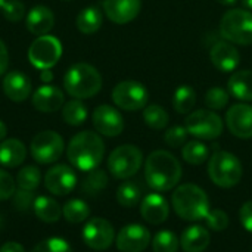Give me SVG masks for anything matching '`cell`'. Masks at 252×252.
<instances>
[{
    "mask_svg": "<svg viewBox=\"0 0 252 252\" xmlns=\"http://www.w3.org/2000/svg\"><path fill=\"white\" fill-rule=\"evenodd\" d=\"M220 4H223V6H233V4H236L238 3V0H217Z\"/></svg>",
    "mask_w": 252,
    "mask_h": 252,
    "instance_id": "681fc988",
    "label": "cell"
},
{
    "mask_svg": "<svg viewBox=\"0 0 252 252\" xmlns=\"http://www.w3.org/2000/svg\"><path fill=\"white\" fill-rule=\"evenodd\" d=\"M208 229L214 232H223L229 226V216L223 210H210L208 216L205 217Z\"/></svg>",
    "mask_w": 252,
    "mask_h": 252,
    "instance_id": "60d3db41",
    "label": "cell"
},
{
    "mask_svg": "<svg viewBox=\"0 0 252 252\" xmlns=\"http://www.w3.org/2000/svg\"><path fill=\"white\" fill-rule=\"evenodd\" d=\"M182 164L168 151H154L146 158L145 179L149 188L157 192L174 189L182 179Z\"/></svg>",
    "mask_w": 252,
    "mask_h": 252,
    "instance_id": "6da1fadb",
    "label": "cell"
},
{
    "mask_svg": "<svg viewBox=\"0 0 252 252\" xmlns=\"http://www.w3.org/2000/svg\"><path fill=\"white\" fill-rule=\"evenodd\" d=\"M226 124L230 133L239 139H252V105L235 103L226 112Z\"/></svg>",
    "mask_w": 252,
    "mask_h": 252,
    "instance_id": "9a60e30c",
    "label": "cell"
},
{
    "mask_svg": "<svg viewBox=\"0 0 252 252\" xmlns=\"http://www.w3.org/2000/svg\"><path fill=\"white\" fill-rule=\"evenodd\" d=\"M0 252H25V250L18 242H6V244L1 245Z\"/></svg>",
    "mask_w": 252,
    "mask_h": 252,
    "instance_id": "bcb514c9",
    "label": "cell"
},
{
    "mask_svg": "<svg viewBox=\"0 0 252 252\" xmlns=\"http://www.w3.org/2000/svg\"><path fill=\"white\" fill-rule=\"evenodd\" d=\"M15 192H16V182L7 171L0 168V201L10 199Z\"/></svg>",
    "mask_w": 252,
    "mask_h": 252,
    "instance_id": "b9f144b4",
    "label": "cell"
},
{
    "mask_svg": "<svg viewBox=\"0 0 252 252\" xmlns=\"http://www.w3.org/2000/svg\"><path fill=\"white\" fill-rule=\"evenodd\" d=\"M242 164L236 155L226 151L213 154L208 162V176L219 188H235L242 179Z\"/></svg>",
    "mask_w": 252,
    "mask_h": 252,
    "instance_id": "5b68a950",
    "label": "cell"
},
{
    "mask_svg": "<svg viewBox=\"0 0 252 252\" xmlns=\"http://www.w3.org/2000/svg\"><path fill=\"white\" fill-rule=\"evenodd\" d=\"M196 103V93L190 86H180L173 96V108L177 114H189Z\"/></svg>",
    "mask_w": 252,
    "mask_h": 252,
    "instance_id": "1f68e13d",
    "label": "cell"
},
{
    "mask_svg": "<svg viewBox=\"0 0 252 252\" xmlns=\"http://www.w3.org/2000/svg\"><path fill=\"white\" fill-rule=\"evenodd\" d=\"M31 252H72L69 244L62 238H49L38 242Z\"/></svg>",
    "mask_w": 252,
    "mask_h": 252,
    "instance_id": "74e56055",
    "label": "cell"
},
{
    "mask_svg": "<svg viewBox=\"0 0 252 252\" xmlns=\"http://www.w3.org/2000/svg\"><path fill=\"white\" fill-rule=\"evenodd\" d=\"M63 1H69V0H63Z\"/></svg>",
    "mask_w": 252,
    "mask_h": 252,
    "instance_id": "db71d44e",
    "label": "cell"
},
{
    "mask_svg": "<svg viewBox=\"0 0 252 252\" xmlns=\"http://www.w3.org/2000/svg\"><path fill=\"white\" fill-rule=\"evenodd\" d=\"M32 210L37 219L44 223H56L62 214L61 205L49 196H37L34 199Z\"/></svg>",
    "mask_w": 252,
    "mask_h": 252,
    "instance_id": "484cf974",
    "label": "cell"
},
{
    "mask_svg": "<svg viewBox=\"0 0 252 252\" xmlns=\"http://www.w3.org/2000/svg\"><path fill=\"white\" fill-rule=\"evenodd\" d=\"M151 244V233L142 224H128L117 235V248L121 252H142Z\"/></svg>",
    "mask_w": 252,
    "mask_h": 252,
    "instance_id": "5bb4252c",
    "label": "cell"
},
{
    "mask_svg": "<svg viewBox=\"0 0 252 252\" xmlns=\"http://www.w3.org/2000/svg\"><path fill=\"white\" fill-rule=\"evenodd\" d=\"M6 134H7V127H6V124L0 120V142L4 140Z\"/></svg>",
    "mask_w": 252,
    "mask_h": 252,
    "instance_id": "c3c4849f",
    "label": "cell"
},
{
    "mask_svg": "<svg viewBox=\"0 0 252 252\" xmlns=\"http://www.w3.org/2000/svg\"><path fill=\"white\" fill-rule=\"evenodd\" d=\"M41 182V173L37 167L34 165H27L24 168L19 170L18 176H16V186L18 189H24V190H35L38 188Z\"/></svg>",
    "mask_w": 252,
    "mask_h": 252,
    "instance_id": "e575fe53",
    "label": "cell"
},
{
    "mask_svg": "<svg viewBox=\"0 0 252 252\" xmlns=\"http://www.w3.org/2000/svg\"><path fill=\"white\" fill-rule=\"evenodd\" d=\"M62 56V44L53 35H38L28 49V59L31 65L38 69H50Z\"/></svg>",
    "mask_w": 252,
    "mask_h": 252,
    "instance_id": "9c48e42d",
    "label": "cell"
},
{
    "mask_svg": "<svg viewBox=\"0 0 252 252\" xmlns=\"http://www.w3.org/2000/svg\"><path fill=\"white\" fill-rule=\"evenodd\" d=\"M52 78H53V74H52L49 69H43V71H41V80H43V81L49 83V81H52Z\"/></svg>",
    "mask_w": 252,
    "mask_h": 252,
    "instance_id": "7dc6e473",
    "label": "cell"
},
{
    "mask_svg": "<svg viewBox=\"0 0 252 252\" xmlns=\"http://www.w3.org/2000/svg\"><path fill=\"white\" fill-rule=\"evenodd\" d=\"M63 87L66 93L75 99H89L100 92L102 75L93 65L80 62L66 71L63 77Z\"/></svg>",
    "mask_w": 252,
    "mask_h": 252,
    "instance_id": "277c9868",
    "label": "cell"
},
{
    "mask_svg": "<svg viewBox=\"0 0 252 252\" xmlns=\"http://www.w3.org/2000/svg\"><path fill=\"white\" fill-rule=\"evenodd\" d=\"M62 118L66 124L78 127L87 120V108L80 99L69 100L62 106Z\"/></svg>",
    "mask_w": 252,
    "mask_h": 252,
    "instance_id": "4dcf8cb0",
    "label": "cell"
},
{
    "mask_svg": "<svg viewBox=\"0 0 252 252\" xmlns=\"http://www.w3.org/2000/svg\"><path fill=\"white\" fill-rule=\"evenodd\" d=\"M63 139L52 130L40 131L34 136L30 145V152L38 164H53L63 154Z\"/></svg>",
    "mask_w": 252,
    "mask_h": 252,
    "instance_id": "30bf717a",
    "label": "cell"
},
{
    "mask_svg": "<svg viewBox=\"0 0 252 252\" xmlns=\"http://www.w3.org/2000/svg\"><path fill=\"white\" fill-rule=\"evenodd\" d=\"M140 214L143 220L149 224H161L168 219L170 205L162 195L149 193L142 199L140 204Z\"/></svg>",
    "mask_w": 252,
    "mask_h": 252,
    "instance_id": "d6986e66",
    "label": "cell"
},
{
    "mask_svg": "<svg viewBox=\"0 0 252 252\" xmlns=\"http://www.w3.org/2000/svg\"><path fill=\"white\" fill-rule=\"evenodd\" d=\"M143 164V154L134 145H121L115 148L108 158L109 173L120 180L133 177Z\"/></svg>",
    "mask_w": 252,
    "mask_h": 252,
    "instance_id": "52a82bcc",
    "label": "cell"
},
{
    "mask_svg": "<svg viewBox=\"0 0 252 252\" xmlns=\"http://www.w3.org/2000/svg\"><path fill=\"white\" fill-rule=\"evenodd\" d=\"M210 58L213 65L221 72H235L241 63V53L233 43L223 40L211 47Z\"/></svg>",
    "mask_w": 252,
    "mask_h": 252,
    "instance_id": "e0dca14e",
    "label": "cell"
},
{
    "mask_svg": "<svg viewBox=\"0 0 252 252\" xmlns=\"http://www.w3.org/2000/svg\"><path fill=\"white\" fill-rule=\"evenodd\" d=\"M185 127L189 134L198 140H214L223 133V120L219 114L210 109H198L188 115Z\"/></svg>",
    "mask_w": 252,
    "mask_h": 252,
    "instance_id": "ba28073f",
    "label": "cell"
},
{
    "mask_svg": "<svg viewBox=\"0 0 252 252\" xmlns=\"http://www.w3.org/2000/svg\"><path fill=\"white\" fill-rule=\"evenodd\" d=\"M6 0H0V9H1V6H3V3H4Z\"/></svg>",
    "mask_w": 252,
    "mask_h": 252,
    "instance_id": "f5cc1de1",
    "label": "cell"
},
{
    "mask_svg": "<svg viewBox=\"0 0 252 252\" xmlns=\"http://www.w3.org/2000/svg\"><path fill=\"white\" fill-rule=\"evenodd\" d=\"M229 93L244 102H252V71H235L229 78Z\"/></svg>",
    "mask_w": 252,
    "mask_h": 252,
    "instance_id": "d4e9b609",
    "label": "cell"
},
{
    "mask_svg": "<svg viewBox=\"0 0 252 252\" xmlns=\"http://www.w3.org/2000/svg\"><path fill=\"white\" fill-rule=\"evenodd\" d=\"M142 9V0H103V12L114 24L131 22Z\"/></svg>",
    "mask_w": 252,
    "mask_h": 252,
    "instance_id": "ac0fdd59",
    "label": "cell"
},
{
    "mask_svg": "<svg viewBox=\"0 0 252 252\" xmlns=\"http://www.w3.org/2000/svg\"><path fill=\"white\" fill-rule=\"evenodd\" d=\"M239 221L242 224V227L252 233V201L245 202L241 210H239Z\"/></svg>",
    "mask_w": 252,
    "mask_h": 252,
    "instance_id": "ee69618b",
    "label": "cell"
},
{
    "mask_svg": "<svg viewBox=\"0 0 252 252\" xmlns=\"http://www.w3.org/2000/svg\"><path fill=\"white\" fill-rule=\"evenodd\" d=\"M1 227H3V217L0 216V229H1Z\"/></svg>",
    "mask_w": 252,
    "mask_h": 252,
    "instance_id": "816d5d0a",
    "label": "cell"
},
{
    "mask_svg": "<svg viewBox=\"0 0 252 252\" xmlns=\"http://www.w3.org/2000/svg\"><path fill=\"white\" fill-rule=\"evenodd\" d=\"M102 21H103L102 12L96 6H90L78 13L75 24L78 31H81L83 34H93L102 27Z\"/></svg>",
    "mask_w": 252,
    "mask_h": 252,
    "instance_id": "4316f807",
    "label": "cell"
},
{
    "mask_svg": "<svg viewBox=\"0 0 252 252\" xmlns=\"http://www.w3.org/2000/svg\"><path fill=\"white\" fill-rule=\"evenodd\" d=\"M108 185V176L103 170L94 168L92 171H89V174L84 177V180L81 182V190L84 195L93 198L102 193V190L106 188Z\"/></svg>",
    "mask_w": 252,
    "mask_h": 252,
    "instance_id": "83f0119b",
    "label": "cell"
},
{
    "mask_svg": "<svg viewBox=\"0 0 252 252\" xmlns=\"http://www.w3.org/2000/svg\"><path fill=\"white\" fill-rule=\"evenodd\" d=\"M188 130L183 126H174L170 127L165 134H164V140L170 148H182L185 146V143L188 142Z\"/></svg>",
    "mask_w": 252,
    "mask_h": 252,
    "instance_id": "f35d334b",
    "label": "cell"
},
{
    "mask_svg": "<svg viewBox=\"0 0 252 252\" xmlns=\"http://www.w3.org/2000/svg\"><path fill=\"white\" fill-rule=\"evenodd\" d=\"M210 151L208 146L205 143H202L201 140H192V142H186L185 146L182 148V157L188 164L192 165H201L208 159Z\"/></svg>",
    "mask_w": 252,
    "mask_h": 252,
    "instance_id": "f1b7e54d",
    "label": "cell"
},
{
    "mask_svg": "<svg viewBox=\"0 0 252 252\" xmlns=\"http://www.w3.org/2000/svg\"><path fill=\"white\" fill-rule=\"evenodd\" d=\"M171 205L176 214L186 221L205 220L210 213V201L205 190L193 183L176 188L171 196Z\"/></svg>",
    "mask_w": 252,
    "mask_h": 252,
    "instance_id": "3957f363",
    "label": "cell"
},
{
    "mask_svg": "<svg viewBox=\"0 0 252 252\" xmlns=\"http://www.w3.org/2000/svg\"><path fill=\"white\" fill-rule=\"evenodd\" d=\"M93 126L97 133L106 137H115L124 130L123 115L109 105H100L93 111Z\"/></svg>",
    "mask_w": 252,
    "mask_h": 252,
    "instance_id": "2e32d148",
    "label": "cell"
},
{
    "mask_svg": "<svg viewBox=\"0 0 252 252\" xmlns=\"http://www.w3.org/2000/svg\"><path fill=\"white\" fill-rule=\"evenodd\" d=\"M229 103V92L221 87H211L205 93V105L210 109H223Z\"/></svg>",
    "mask_w": 252,
    "mask_h": 252,
    "instance_id": "8d00e7d4",
    "label": "cell"
},
{
    "mask_svg": "<svg viewBox=\"0 0 252 252\" xmlns=\"http://www.w3.org/2000/svg\"><path fill=\"white\" fill-rule=\"evenodd\" d=\"M62 214L66 219V221L77 224V223H83L89 219L90 208L83 199H71L63 205Z\"/></svg>",
    "mask_w": 252,
    "mask_h": 252,
    "instance_id": "d6a6232c",
    "label": "cell"
},
{
    "mask_svg": "<svg viewBox=\"0 0 252 252\" xmlns=\"http://www.w3.org/2000/svg\"><path fill=\"white\" fill-rule=\"evenodd\" d=\"M3 16L10 22H18L25 15V6L19 0H6L1 6Z\"/></svg>",
    "mask_w": 252,
    "mask_h": 252,
    "instance_id": "ab89813d",
    "label": "cell"
},
{
    "mask_svg": "<svg viewBox=\"0 0 252 252\" xmlns=\"http://www.w3.org/2000/svg\"><path fill=\"white\" fill-rule=\"evenodd\" d=\"M105 155V143L102 137L94 131L77 133L66 149L69 162L81 171H92L97 168Z\"/></svg>",
    "mask_w": 252,
    "mask_h": 252,
    "instance_id": "7a4b0ae2",
    "label": "cell"
},
{
    "mask_svg": "<svg viewBox=\"0 0 252 252\" xmlns=\"http://www.w3.org/2000/svg\"><path fill=\"white\" fill-rule=\"evenodd\" d=\"M3 92L6 97H9L13 102H22L25 100L32 90L31 80L28 75H25L21 71H10L3 78Z\"/></svg>",
    "mask_w": 252,
    "mask_h": 252,
    "instance_id": "ffe728a7",
    "label": "cell"
},
{
    "mask_svg": "<svg viewBox=\"0 0 252 252\" xmlns=\"http://www.w3.org/2000/svg\"><path fill=\"white\" fill-rule=\"evenodd\" d=\"M142 199V188L136 182H124L117 190V201L124 208L136 207Z\"/></svg>",
    "mask_w": 252,
    "mask_h": 252,
    "instance_id": "f546056e",
    "label": "cell"
},
{
    "mask_svg": "<svg viewBox=\"0 0 252 252\" xmlns=\"http://www.w3.org/2000/svg\"><path fill=\"white\" fill-rule=\"evenodd\" d=\"M114 238L115 232L112 224L102 217L90 219L83 229V241L89 248L94 251L108 250L112 245Z\"/></svg>",
    "mask_w": 252,
    "mask_h": 252,
    "instance_id": "7c38bea8",
    "label": "cell"
},
{
    "mask_svg": "<svg viewBox=\"0 0 252 252\" xmlns=\"http://www.w3.org/2000/svg\"><path fill=\"white\" fill-rule=\"evenodd\" d=\"M143 120L152 130H164L168 126V114L161 105H149L143 109Z\"/></svg>",
    "mask_w": 252,
    "mask_h": 252,
    "instance_id": "836d02e7",
    "label": "cell"
},
{
    "mask_svg": "<svg viewBox=\"0 0 252 252\" xmlns=\"http://www.w3.org/2000/svg\"><path fill=\"white\" fill-rule=\"evenodd\" d=\"M148 89L134 80H126L118 83L112 90L114 103L124 111H139L148 103Z\"/></svg>",
    "mask_w": 252,
    "mask_h": 252,
    "instance_id": "8fae6325",
    "label": "cell"
},
{
    "mask_svg": "<svg viewBox=\"0 0 252 252\" xmlns=\"http://www.w3.org/2000/svg\"><path fill=\"white\" fill-rule=\"evenodd\" d=\"M55 25V15L46 6H35L27 15V28L34 35H46Z\"/></svg>",
    "mask_w": 252,
    "mask_h": 252,
    "instance_id": "7402d4cb",
    "label": "cell"
},
{
    "mask_svg": "<svg viewBox=\"0 0 252 252\" xmlns=\"http://www.w3.org/2000/svg\"><path fill=\"white\" fill-rule=\"evenodd\" d=\"M34 195L30 190H24V189H18L13 193V204L16 207V210L19 211H27L30 207H32L34 204Z\"/></svg>",
    "mask_w": 252,
    "mask_h": 252,
    "instance_id": "7bdbcfd3",
    "label": "cell"
},
{
    "mask_svg": "<svg viewBox=\"0 0 252 252\" xmlns=\"http://www.w3.org/2000/svg\"><path fill=\"white\" fill-rule=\"evenodd\" d=\"M7 65H9V52L6 44L0 40V75H3L7 71Z\"/></svg>",
    "mask_w": 252,
    "mask_h": 252,
    "instance_id": "f6af8a7d",
    "label": "cell"
},
{
    "mask_svg": "<svg viewBox=\"0 0 252 252\" xmlns=\"http://www.w3.org/2000/svg\"><path fill=\"white\" fill-rule=\"evenodd\" d=\"M211 236L204 226H189L180 238V245L185 252H204L210 245Z\"/></svg>",
    "mask_w": 252,
    "mask_h": 252,
    "instance_id": "603a6c76",
    "label": "cell"
},
{
    "mask_svg": "<svg viewBox=\"0 0 252 252\" xmlns=\"http://www.w3.org/2000/svg\"><path fill=\"white\" fill-rule=\"evenodd\" d=\"M242 4L245 6V9L252 10V0H242Z\"/></svg>",
    "mask_w": 252,
    "mask_h": 252,
    "instance_id": "f907efd6",
    "label": "cell"
},
{
    "mask_svg": "<svg viewBox=\"0 0 252 252\" xmlns=\"http://www.w3.org/2000/svg\"><path fill=\"white\" fill-rule=\"evenodd\" d=\"M27 158V148L18 139H4L0 142V165L15 168Z\"/></svg>",
    "mask_w": 252,
    "mask_h": 252,
    "instance_id": "cb8c5ba5",
    "label": "cell"
},
{
    "mask_svg": "<svg viewBox=\"0 0 252 252\" xmlns=\"http://www.w3.org/2000/svg\"><path fill=\"white\" fill-rule=\"evenodd\" d=\"M63 93L55 86H41L32 94V106L40 112H55L63 106Z\"/></svg>",
    "mask_w": 252,
    "mask_h": 252,
    "instance_id": "44dd1931",
    "label": "cell"
},
{
    "mask_svg": "<svg viewBox=\"0 0 252 252\" xmlns=\"http://www.w3.org/2000/svg\"><path fill=\"white\" fill-rule=\"evenodd\" d=\"M220 34L224 40L250 46L252 44V12L248 9H230L220 21Z\"/></svg>",
    "mask_w": 252,
    "mask_h": 252,
    "instance_id": "8992f818",
    "label": "cell"
},
{
    "mask_svg": "<svg viewBox=\"0 0 252 252\" xmlns=\"http://www.w3.org/2000/svg\"><path fill=\"white\" fill-rule=\"evenodd\" d=\"M44 186L52 195L66 196L77 186V174L71 167L65 164H58L46 173Z\"/></svg>",
    "mask_w": 252,
    "mask_h": 252,
    "instance_id": "4fadbf2b",
    "label": "cell"
},
{
    "mask_svg": "<svg viewBox=\"0 0 252 252\" xmlns=\"http://www.w3.org/2000/svg\"><path fill=\"white\" fill-rule=\"evenodd\" d=\"M179 247L180 239L170 230H161L152 239L154 252H177Z\"/></svg>",
    "mask_w": 252,
    "mask_h": 252,
    "instance_id": "d590c367",
    "label": "cell"
}]
</instances>
